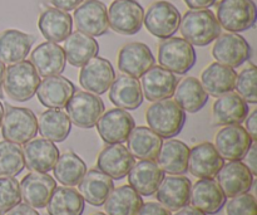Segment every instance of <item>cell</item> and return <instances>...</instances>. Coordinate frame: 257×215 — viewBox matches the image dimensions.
Segmentation results:
<instances>
[{
  "label": "cell",
  "instance_id": "obj_1",
  "mask_svg": "<svg viewBox=\"0 0 257 215\" xmlns=\"http://www.w3.org/2000/svg\"><path fill=\"white\" fill-rule=\"evenodd\" d=\"M183 39L192 45L206 47L221 34L216 15L210 9H191L181 17L180 28Z\"/></svg>",
  "mask_w": 257,
  "mask_h": 215
},
{
  "label": "cell",
  "instance_id": "obj_2",
  "mask_svg": "<svg viewBox=\"0 0 257 215\" xmlns=\"http://www.w3.org/2000/svg\"><path fill=\"white\" fill-rule=\"evenodd\" d=\"M146 121L160 137L172 138L182 131L186 112L171 98L156 101L146 111Z\"/></svg>",
  "mask_w": 257,
  "mask_h": 215
},
{
  "label": "cell",
  "instance_id": "obj_3",
  "mask_svg": "<svg viewBox=\"0 0 257 215\" xmlns=\"http://www.w3.org/2000/svg\"><path fill=\"white\" fill-rule=\"evenodd\" d=\"M40 83V76L29 60L13 63L5 68L4 88L9 98L17 102H25L34 97Z\"/></svg>",
  "mask_w": 257,
  "mask_h": 215
},
{
  "label": "cell",
  "instance_id": "obj_4",
  "mask_svg": "<svg viewBox=\"0 0 257 215\" xmlns=\"http://www.w3.org/2000/svg\"><path fill=\"white\" fill-rule=\"evenodd\" d=\"M2 135L4 140L24 145L38 133V121L29 108L7 105L2 121Z\"/></svg>",
  "mask_w": 257,
  "mask_h": 215
},
{
  "label": "cell",
  "instance_id": "obj_5",
  "mask_svg": "<svg viewBox=\"0 0 257 215\" xmlns=\"http://www.w3.org/2000/svg\"><path fill=\"white\" fill-rule=\"evenodd\" d=\"M217 22L231 33H240L255 27L257 9L253 0H220Z\"/></svg>",
  "mask_w": 257,
  "mask_h": 215
},
{
  "label": "cell",
  "instance_id": "obj_6",
  "mask_svg": "<svg viewBox=\"0 0 257 215\" xmlns=\"http://www.w3.org/2000/svg\"><path fill=\"white\" fill-rule=\"evenodd\" d=\"M196 60L195 48L183 38H167L158 45V63L170 72L186 75L195 65Z\"/></svg>",
  "mask_w": 257,
  "mask_h": 215
},
{
  "label": "cell",
  "instance_id": "obj_7",
  "mask_svg": "<svg viewBox=\"0 0 257 215\" xmlns=\"http://www.w3.org/2000/svg\"><path fill=\"white\" fill-rule=\"evenodd\" d=\"M180 10L167 0H158L152 3L143 15L145 27L153 37L160 39L173 37L180 28Z\"/></svg>",
  "mask_w": 257,
  "mask_h": 215
},
{
  "label": "cell",
  "instance_id": "obj_8",
  "mask_svg": "<svg viewBox=\"0 0 257 215\" xmlns=\"http://www.w3.org/2000/svg\"><path fill=\"white\" fill-rule=\"evenodd\" d=\"M70 122L80 128H92L104 112L103 101L94 93L87 91H75L65 105Z\"/></svg>",
  "mask_w": 257,
  "mask_h": 215
},
{
  "label": "cell",
  "instance_id": "obj_9",
  "mask_svg": "<svg viewBox=\"0 0 257 215\" xmlns=\"http://www.w3.org/2000/svg\"><path fill=\"white\" fill-rule=\"evenodd\" d=\"M142 5L136 0H114L108 9V24L123 35H135L143 25Z\"/></svg>",
  "mask_w": 257,
  "mask_h": 215
},
{
  "label": "cell",
  "instance_id": "obj_10",
  "mask_svg": "<svg viewBox=\"0 0 257 215\" xmlns=\"http://www.w3.org/2000/svg\"><path fill=\"white\" fill-rule=\"evenodd\" d=\"M212 57L221 64L237 68L250 59L251 47L247 40L237 33L220 34L212 47Z\"/></svg>",
  "mask_w": 257,
  "mask_h": 215
},
{
  "label": "cell",
  "instance_id": "obj_11",
  "mask_svg": "<svg viewBox=\"0 0 257 215\" xmlns=\"http://www.w3.org/2000/svg\"><path fill=\"white\" fill-rule=\"evenodd\" d=\"M73 17L78 32L89 37H100L109 29L107 7L100 0H85L75 8Z\"/></svg>",
  "mask_w": 257,
  "mask_h": 215
},
{
  "label": "cell",
  "instance_id": "obj_12",
  "mask_svg": "<svg viewBox=\"0 0 257 215\" xmlns=\"http://www.w3.org/2000/svg\"><path fill=\"white\" fill-rule=\"evenodd\" d=\"M252 138L241 125H230L221 128L215 137V148L223 160L241 161L252 144Z\"/></svg>",
  "mask_w": 257,
  "mask_h": 215
},
{
  "label": "cell",
  "instance_id": "obj_13",
  "mask_svg": "<svg viewBox=\"0 0 257 215\" xmlns=\"http://www.w3.org/2000/svg\"><path fill=\"white\" fill-rule=\"evenodd\" d=\"M97 130L105 144H122L136 127L135 118L123 108H112L103 112L97 122Z\"/></svg>",
  "mask_w": 257,
  "mask_h": 215
},
{
  "label": "cell",
  "instance_id": "obj_14",
  "mask_svg": "<svg viewBox=\"0 0 257 215\" xmlns=\"http://www.w3.org/2000/svg\"><path fill=\"white\" fill-rule=\"evenodd\" d=\"M115 73L112 63L105 58L94 57L88 60L79 73V83L87 92L99 96L109 90Z\"/></svg>",
  "mask_w": 257,
  "mask_h": 215
},
{
  "label": "cell",
  "instance_id": "obj_15",
  "mask_svg": "<svg viewBox=\"0 0 257 215\" xmlns=\"http://www.w3.org/2000/svg\"><path fill=\"white\" fill-rule=\"evenodd\" d=\"M155 57L147 44L141 42L127 43L118 53V69L135 78H141L155 65Z\"/></svg>",
  "mask_w": 257,
  "mask_h": 215
},
{
  "label": "cell",
  "instance_id": "obj_16",
  "mask_svg": "<svg viewBox=\"0 0 257 215\" xmlns=\"http://www.w3.org/2000/svg\"><path fill=\"white\" fill-rule=\"evenodd\" d=\"M217 184L226 198L248 193L252 188L253 175L242 161H228L217 173Z\"/></svg>",
  "mask_w": 257,
  "mask_h": 215
},
{
  "label": "cell",
  "instance_id": "obj_17",
  "mask_svg": "<svg viewBox=\"0 0 257 215\" xmlns=\"http://www.w3.org/2000/svg\"><path fill=\"white\" fill-rule=\"evenodd\" d=\"M22 150L25 166L35 173L52 171L60 155L57 145L44 137L32 138L24 144Z\"/></svg>",
  "mask_w": 257,
  "mask_h": 215
},
{
  "label": "cell",
  "instance_id": "obj_18",
  "mask_svg": "<svg viewBox=\"0 0 257 215\" xmlns=\"http://www.w3.org/2000/svg\"><path fill=\"white\" fill-rule=\"evenodd\" d=\"M19 185L25 204L35 209H43L47 206L53 191L57 188V181L48 173L33 171L23 178Z\"/></svg>",
  "mask_w": 257,
  "mask_h": 215
},
{
  "label": "cell",
  "instance_id": "obj_19",
  "mask_svg": "<svg viewBox=\"0 0 257 215\" xmlns=\"http://www.w3.org/2000/svg\"><path fill=\"white\" fill-rule=\"evenodd\" d=\"M141 88L145 97L151 102L173 97L177 87V77L161 65H153L142 76Z\"/></svg>",
  "mask_w": 257,
  "mask_h": 215
},
{
  "label": "cell",
  "instance_id": "obj_20",
  "mask_svg": "<svg viewBox=\"0 0 257 215\" xmlns=\"http://www.w3.org/2000/svg\"><path fill=\"white\" fill-rule=\"evenodd\" d=\"M225 160L211 142H201L190 149L187 170L198 179H213Z\"/></svg>",
  "mask_w": 257,
  "mask_h": 215
},
{
  "label": "cell",
  "instance_id": "obj_21",
  "mask_svg": "<svg viewBox=\"0 0 257 215\" xmlns=\"http://www.w3.org/2000/svg\"><path fill=\"white\" fill-rule=\"evenodd\" d=\"M192 183L183 175L165 176L156 190V199L170 211H177L190 204Z\"/></svg>",
  "mask_w": 257,
  "mask_h": 215
},
{
  "label": "cell",
  "instance_id": "obj_22",
  "mask_svg": "<svg viewBox=\"0 0 257 215\" xmlns=\"http://www.w3.org/2000/svg\"><path fill=\"white\" fill-rule=\"evenodd\" d=\"M135 163V158L124 145L109 144L98 155L97 169L113 180H120L128 175Z\"/></svg>",
  "mask_w": 257,
  "mask_h": 215
},
{
  "label": "cell",
  "instance_id": "obj_23",
  "mask_svg": "<svg viewBox=\"0 0 257 215\" xmlns=\"http://www.w3.org/2000/svg\"><path fill=\"white\" fill-rule=\"evenodd\" d=\"M191 206L206 215L218 213L226 204V196L217 181L213 179H200L191 186Z\"/></svg>",
  "mask_w": 257,
  "mask_h": 215
},
{
  "label": "cell",
  "instance_id": "obj_24",
  "mask_svg": "<svg viewBox=\"0 0 257 215\" xmlns=\"http://www.w3.org/2000/svg\"><path fill=\"white\" fill-rule=\"evenodd\" d=\"M75 86L70 80L63 76H50L40 81L37 90V97L44 107L63 108L74 92Z\"/></svg>",
  "mask_w": 257,
  "mask_h": 215
},
{
  "label": "cell",
  "instance_id": "obj_25",
  "mask_svg": "<svg viewBox=\"0 0 257 215\" xmlns=\"http://www.w3.org/2000/svg\"><path fill=\"white\" fill-rule=\"evenodd\" d=\"M250 112L247 102L237 93L228 92L217 97L212 105V120L215 125H241Z\"/></svg>",
  "mask_w": 257,
  "mask_h": 215
},
{
  "label": "cell",
  "instance_id": "obj_26",
  "mask_svg": "<svg viewBox=\"0 0 257 215\" xmlns=\"http://www.w3.org/2000/svg\"><path fill=\"white\" fill-rule=\"evenodd\" d=\"M30 63L42 77L58 76L65 69V54L58 43L44 42L38 45L30 54Z\"/></svg>",
  "mask_w": 257,
  "mask_h": 215
},
{
  "label": "cell",
  "instance_id": "obj_27",
  "mask_svg": "<svg viewBox=\"0 0 257 215\" xmlns=\"http://www.w3.org/2000/svg\"><path fill=\"white\" fill-rule=\"evenodd\" d=\"M165 173L155 160H140L133 164L128 173V183L141 196H151L156 193Z\"/></svg>",
  "mask_w": 257,
  "mask_h": 215
},
{
  "label": "cell",
  "instance_id": "obj_28",
  "mask_svg": "<svg viewBox=\"0 0 257 215\" xmlns=\"http://www.w3.org/2000/svg\"><path fill=\"white\" fill-rule=\"evenodd\" d=\"M114 189V181L98 169L85 171L83 178L78 183V191L93 206H102L107 200L110 191Z\"/></svg>",
  "mask_w": 257,
  "mask_h": 215
},
{
  "label": "cell",
  "instance_id": "obj_29",
  "mask_svg": "<svg viewBox=\"0 0 257 215\" xmlns=\"http://www.w3.org/2000/svg\"><path fill=\"white\" fill-rule=\"evenodd\" d=\"M110 102L125 111L137 110L143 103V93L138 78L122 75L114 78L109 87Z\"/></svg>",
  "mask_w": 257,
  "mask_h": 215
},
{
  "label": "cell",
  "instance_id": "obj_30",
  "mask_svg": "<svg viewBox=\"0 0 257 215\" xmlns=\"http://www.w3.org/2000/svg\"><path fill=\"white\" fill-rule=\"evenodd\" d=\"M35 37L17 29H7L0 33V62L13 64L22 62L30 53Z\"/></svg>",
  "mask_w": 257,
  "mask_h": 215
},
{
  "label": "cell",
  "instance_id": "obj_31",
  "mask_svg": "<svg viewBox=\"0 0 257 215\" xmlns=\"http://www.w3.org/2000/svg\"><path fill=\"white\" fill-rule=\"evenodd\" d=\"M38 27L43 37L49 42H64L72 33L73 18L68 12L57 8H48L40 14Z\"/></svg>",
  "mask_w": 257,
  "mask_h": 215
},
{
  "label": "cell",
  "instance_id": "obj_32",
  "mask_svg": "<svg viewBox=\"0 0 257 215\" xmlns=\"http://www.w3.org/2000/svg\"><path fill=\"white\" fill-rule=\"evenodd\" d=\"M236 77L237 73L233 68L213 62L201 73V83L208 95L217 98L235 90Z\"/></svg>",
  "mask_w": 257,
  "mask_h": 215
},
{
  "label": "cell",
  "instance_id": "obj_33",
  "mask_svg": "<svg viewBox=\"0 0 257 215\" xmlns=\"http://www.w3.org/2000/svg\"><path fill=\"white\" fill-rule=\"evenodd\" d=\"M190 148L180 140H167L162 142L157 158L161 170L170 175H182L187 173Z\"/></svg>",
  "mask_w": 257,
  "mask_h": 215
},
{
  "label": "cell",
  "instance_id": "obj_34",
  "mask_svg": "<svg viewBox=\"0 0 257 215\" xmlns=\"http://www.w3.org/2000/svg\"><path fill=\"white\" fill-rule=\"evenodd\" d=\"M65 59L73 67H83L88 60L97 57L99 52V44L93 37L80 32L70 33L64 40Z\"/></svg>",
  "mask_w": 257,
  "mask_h": 215
},
{
  "label": "cell",
  "instance_id": "obj_35",
  "mask_svg": "<svg viewBox=\"0 0 257 215\" xmlns=\"http://www.w3.org/2000/svg\"><path fill=\"white\" fill-rule=\"evenodd\" d=\"M162 142V137L150 127L137 126L128 136L127 149L131 155L138 160H156Z\"/></svg>",
  "mask_w": 257,
  "mask_h": 215
},
{
  "label": "cell",
  "instance_id": "obj_36",
  "mask_svg": "<svg viewBox=\"0 0 257 215\" xmlns=\"http://www.w3.org/2000/svg\"><path fill=\"white\" fill-rule=\"evenodd\" d=\"M173 97H175L173 101L185 112L196 113L206 106L208 101V93L197 78L186 77L177 83Z\"/></svg>",
  "mask_w": 257,
  "mask_h": 215
},
{
  "label": "cell",
  "instance_id": "obj_37",
  "mask_svg": "<svg viewBox=\"0 0 257 215\" xmlns=\"http://www.w3.org/2000/svg\"><path fill=\"white\" fill-rule=\"evenodd\" d=\"M72 130V122L64 111L60 108H49L39 115L38 132L52 142H63L67 140Z\"/></svg>",
  "mask_w": 257,
  "mask_h": 215
},
{
  "label": "cell",
  "instance_id": "obj_38",
  "mask_svg": "<svg viewBox=\"0 0 257 215\" xmlns=\"http://www.w3.org/2000/svg\"><path fill=\"white\" fill-rule=\"evenodd\" d=\"M142 204V196L135 189L122 185L110 191L103 205L107 215H137Z\"/></svg>",
  "mask_w": 257,
  "mask_h": 215
},
{
  "label": "cell",
  "instance_id": "obj_39",
  "mask_svg": "<svg viewBox=\"0 0 257 215\" xmlns=\"http://www.w3.org/2000/svg\"><path fill=\"white\" fill-rule=\"evenodd\" d=\"M49 215H82L84 199L72 186H58L47 204Z\"/></svg>",
  "mask_w": 257,
  "mask_h": 215
},
{
  "label": "cell",
  "instance_id": "obj_40",
  "mask_svg": "<svg viewBox=\"0 0 257 215\" xmlns=\"http://www.w3.org/2000/svg\"><path fill=\"white\" fill-rule=\"evenodd\" d=\"M54 176L63 186H75L87 171L84 161L72 151L59 155L54 168Z\"/></svg>",
  "mask_w": 257,
  "mask_h": 215
},
{
  "label": "cell",
  "instance_id": "obj_41",
  "mask_svg": "<svg viewBox=\"0 0 257 215\" xmlns=\"http://www.w3.org/2000/svg\"><path fill=\"white\" fill-rule=\"evenodd\" d=\"M24 168L22 148L10 141H0V176H17Z\"/></svg>",
  "mask_w": 257,
  "mask_h": 215
},
{
  "label": "cell",
  "instance_id": "obj_42",
  "mask_svg": "<svg viewBox=\"0 0 257 215\" xmlns=\"http://www.w3.org/2000/svg\"><path fill=\"white\" fill-rule=\"evenodd\" d=\"M256 75L257 68L255 64H248L243 68L238 76L236 77L235 88L237 91V95L246 101L247 103H257V93H256Z\"/></svg>",
  "mask_w": 257,
  "mask_h": 215
},
{
  "label": "cell",
  "instance_id": "obj_43",
  "mask_svg": "<svg viewBox=\"0 0 257 215\" xmlns=\"http://www.w3.org/2000/svg\"><path fill=\"white\" fill-rule=\"evenodd\" d=\"M22 201L19 181L14 176H0V215Z\"/></svg>",
  "mask_w": 257,
  "mask_h": 215
},
{
  "label": "cell",
  "instance_id": "obj_44",
  "mask_svg": "<svg viewBox=\"0 0 257 215\" xmlns=\"http://www.w3.org/2000/svg\"><path fill=\"white\" fill-rule=\"evenodd\" d=\"M227 215H257V201L252 194H240L231 198L226 205Z\"/></svg>",
  "mask_w": 257,
  "mask_h": 215
},
{
  "label": "cell",
  "instance_id": "obj_45",
  "mask_svg": "<svg viewBox=\"0 0 257 215\" xmlns=\"http://www.w3.org/2000/svg\"><path fill=\"white\" fill-rule=\"evenodd\" d=\"M137 215H172L168 209H166L162 204L155 203V201H148L143 203L141 209L138 210Z\"/></svg>",
  "mask_w": 257,
  "mask_h": 215
},
{
  "label": "cell",
  "instance_id": "obj_46",
  "mask_svg": "<svg viewBox=\"0 0 257 215\" xmlns=\"http://www.w3.org/2000/svg\"><path fill=\"white\" fill-rule=\"evenodd\" d=\"M256 154H257V145H256V141H253L252 144H251L250 149H248V151L246 153L245 155V165L247 166L248 170L251 171V174H252L253 176L257 175V159H256Z\"/></svg>",
  "mask_w": 257,
  "mask_h": 215
},
{
  "label": "cell",
  "instance_id": "obj_47",
  "mask_svg": "<svg viewBox=\"0 0 257 215\" xmlns=\"http://www.w3.org/2000/svg\"><path fill=\"white\" fill-rule=\"evenodd\" d=\"M57 9L63 12H72L75 8L79 7L84 0H49Z\"/></svg>",
  "mask_w": 257,
  "mask_h": 215
},
{
  "label": "cell",
  "instance_id": "obj_48",
  "mask_svg": "<svg viewBox=\"0 0 257 215\" xmlns=\"http://www.w3.org/2000/svg\"><path fill=\"white\" fill-rule=\"evenodd\" d=\"M246 131L252 138V141H257V110H253L250 115L246 117Z\"/></svg>",
  "mask_w": 257,
  "mask_h": 215
},
{
  "label": "cell",
  "instance_id": "obj_49",
  "mask_svg": "<svg viewBox=\"0 0 257 215\" xmlns=\"http://www.w3.org/2000/svg\"><path fill=\"white\" fill-rule=\"evenodd\" d=\"M4 215H40L37 211V209L33 208V206L28 205V204H18L14 208L10 209L9 211H7Z\"/></svg>",
  "mask_w": 257,
  "mask_h": 215
},
{
  "label": "cell",
  "instance_id": "obj_50",
  "mask_svg": "<svg viewBox=\"0 0 257 215\" xmlns=\"http://www.w3.org/2000/svg\"><path fill=\"white\" fill-rule=\"evenodd\" d=\"M190 9H208L215 5L216 0H183Z\"/></svg>",
  "mask_w": 257,
  "mask_h": 215
},
{
  "label": "cell",
  "instance_id": "obj_51",
  "mask_svg": "<svg viewBox=\"0 0 257 215\" xmlns=\"http://www.w3.org/2000/svg\"><path fill=\"white\" fill-rule=\"evenodd\" d=\"M175 215H206L205 213H202L201 210H198V209L193 208V206H183V208H181L180 210L176 211Z\"/></svg>",
  "mask_w": 257,
  "mask_h": 215
},
{
  "label": "cell",
  "instance_id": "obj_52",
  "mask_svg": "<svg viewBox=\"0 0 257 215\" xmlns=\"http://www.w3.org/2000/svg\"><path fill=\"white\" fill-rule=\"evenodd\" d=\"M5 64L3 62H0V98L4 97V93H3V83H4V75H5Z\"/></svg>",
  "mask_w": 257,
  "mask_h": 215
},
{
  "label": "cell",
  "instance_id": "obj_53",
  "mask_svg": "<svg viewBox=\"0 0 257 215\" xmlns=\"http://www.w3.org/2000/svg\"><path fill=\"white\" fill-rule=\"evenodd\" d=\"M3 116H4V105H3V103L0 102V126H2Z\"/></svg>",
  "mask_w": 257,
  "mask_h": 215
},
{
  "label": "cell",
  "instance_id": "obj_54",
  "mask_svg": "<svg viewBox=\"0 0 257 215\" xmlns=\"http://www.w3.org/2000/svg\"><path fill=\"white\" fill-rule=\"evenodd\" d=\"M92 215H107V214H104V213H95V214H92Z\"/></svg>",
  "mask_w": 257,
  "mask_h": 215
}]
</instances>
